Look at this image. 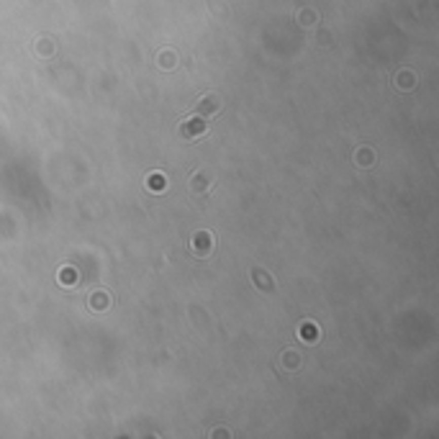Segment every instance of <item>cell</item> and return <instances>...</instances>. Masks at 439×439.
Here are the masks:
<instances>
[{
  "instance_id": "10",
  "label": "cell",
  "mask_w": 439,
  "mask_h": 439,
  "mask_svg": "<svg viewBox=\"0 0 439 439\" xmlns=\"http://www.w3.org/2000/svg\"><path fill=\"white\" fill-rule=\"evenodd\" d=\"M159 64H162L165 69H170V67H175V62H170V52H165V54H162V62H159Z\"/></svg>"
},
{
  "instance_id": "4",
  "label": "cell",
  "mask_w": 439,
  "mask_h": 439,
  "mask_svg": "<svg viewBox=\"0 0 439 439\" xmlns=\"http://www.w3.org/2000/svg\"><path fill=\"white\" fill-rule=\"evenodd\" d=\"M165 188H167V180H165L162 172H152V175H147V190H152V193H162Z\"/></svg>"
},
{
  "instance_id": "3",
  "label": "cell",
  "mask_w": 439,
  "mask_h": 439,
  "mask_svg": "<svg viewBox=\"0 0 439 439\" xmlns=\"http://www.w3.org/2000/svg\"><path fill=\"white\" fill-rule=\"evenodd\" d=\"M218 108H221L218 95L208 93V95L201 98V103H198V116H213V113H218Z\"/></svg>"
},
{
  "instance_id": "7",
  "label": "cell",
  "mask_w": 439,
  "mask_h": 439,
  "mask_svg": "<svg viewBox=\"0 0 439 439\" xmlns=\"http://www.w3.org/2000/svg\"><path fill=\"white\" fill-rule=\"evenodd\" d=\"M252 280H257L262 290H272V285H275V280H272L270 275H265L262 270H254V272H252Z\"/></svg>"
},
{
  "instance_id": "9",
  "label": "cell",
  "mask_w": 439,
  "mask_h": 439,
  "mask_svg": "<svg viewBox=\"0 0 439 439\" xmlns=\"http://www.w3.org/2000/svg\"><path fill=\"white\" fill-rule=\"evenodd\" d=\"M211 188H213V185L206 182L203 175H193V177H190V190H195V193H201V190H211Z\"/></svg>"
},
{
  "instance_id": "2",
  "label": "cell",
  "mask_w": 439,
  "mask_h": 439,
  "mask_svg": "<svg viewBox=\"0 0 439 439\" xmlns=\"http://www.w3.org/2000/svg\"><path fill=\"white\" fill-rule=\"evenodd\" d=\"M213 247H216V239H213L211 231H198L190 239V252L198 254V257H208L213 252Z\"/></svg>"
},
{
  "instance_id": "5",
  "label": "cell",
  "mask_w": 439,
  "mask_h": 439,
  "mask_svg": "<svg viewBox=\"0 0 439 439\" xmlns=\"http://www.w3.org/2000/svg\"><path fill=\"white\" fill-rule=\"evenodd\" d=\"M59 283L64 288H75L77 285V270L75 267H62L59 270Z\"/></svg>"
},
{
  "instance_id": "6",
  "label": "cell",
  "mask_w": 439,
  "mask_h": 439,
  "mask_svg": "<svg viewBox=\"0 0 439 439\" xmlns=\"http://www.w3.org/2000/svg\"><path fill=\"white\" fill-rule=\"evenodd\" d=\"M88 303H90L95 311H105V308L111 306V298H108L103 290H98V293H93V296L88 298Z\"/></svg>"
},
{
  "instance_id": "8",
  "label": "cell",
  "mask_w": 439,
  "mask_h": 439,
  "mask_svg": "<svg viewBox=\"0 0 439 439\" xmlns=\"http://www.w3.org/2000/svg\"><path fill=\"white\" fill-rule=\"evenodd\" d=\"M301 337H303L306 342L318 339V326H316V324H311V321H303V324H301Z\"/></svg>"
},
{
  "instance_id": "1",
  "label": "cell",
  "mask_w": 439,
  "mask_h": 439,
  "mask_svg": "<svg viewBox=\"0 0 439 439\" xmlns=\"http://www.w3.org/2000/svg\"><path fill=\"white\" fill-rule=\"evenodd\" d=\"M208 126L203 121V116H193V118H185V121L180 124V136L188 139V141H198L201 136H206Z\"/></svg>"
}]
</instances>
